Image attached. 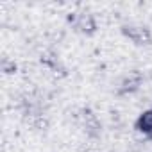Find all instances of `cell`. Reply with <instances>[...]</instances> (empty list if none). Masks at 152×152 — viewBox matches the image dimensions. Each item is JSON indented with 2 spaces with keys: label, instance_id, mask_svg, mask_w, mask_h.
I'll return each mask as SVG.
<instances>
[{
  "label": "cell",
  "instance_id": "cell-1",
  "mask_svg": "<svg viewBox=\"0 0 152 152\" xmlns=\"http://www.w3.org/2000/svg\"><path fill=\"white\" fill-rule=\"evenodd\" d=\"M141 124L147 127V131H150V129H152V113L145 115V116H143V120H141Z\"/></svg>",
  "mask_w": 152,
  "mask_h": 152
}]
</instances>
